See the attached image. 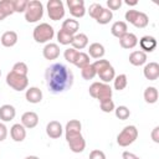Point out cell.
<instances>
[{
  "label": "cell",
  "instance_id": "22",
  "mask_svg": "<svg viewBox=\"0 0 159 159\" xmlns=\"http://www.w3.org/2000/svg\"><path fill=\"white\" fill-rule=\"evenodd\" d=\"M71 45H72V47L75 48V50H83V48H86L87 46H88V36L86 35V34H82V32H78V34H76L75 36H73V40H72V42H71Z\"/></svg>",
  "mask_w": 159,
  "mask_h": 159
},
{
  "label": "cell",
  "instance_id": "28",
  "mask_svg": "<svg viewBox=\"0 0 159 159\" xmlns=\"http://www.w3.org/2000/svg\"><path fill=\"white\" fill-rule=\"evenodd\" d=\"M81 129H82L81 122H80L78 119H71L70 122L66 123V127H65V135L81 133Z\"/></svg>",
  "mask_w": 159,
  "mask_h": 159
},
{
  "label": "cell",
  "instance_id": "43",
  "mask_svg": "<svg viewBox=\"0 0 159 159\" xmlns=\"http://www.w3.org/2000/svg\"><path fill=\"white\" fill-rule=\"evenodd\" d=\"M89 159H107L104 152L99 150V149H93L89 153Z\"/></svg>",
  "mask_w": 159,
  "mask_h": 159
},
{
  "label": "cell",
  "instance_id": "39",
  "mask_svg": "<svg viewBox=\"0 0 159 159\" xmlns=\"http://www.w3.org/2000/svg\"><path fill=\"white\" fill-rule=\"evenodd\" d=\"M77 53H78L77 50H75L73 47H68V48L65 50V52H63V57H65V60H66L68 63H72V65H73V61H75Z\"/></svg>",
  "mask_w": 159,
  "mask_h": 159
},
{
  "label": "cell",
  "instance_id": "30",
  "mask_svg": "<svg viewBox=\"0 0 159 159\" xmlns=\"http://www.w3.org/2000/svg\"><path fill=\"white\" fill-rule=\"evenodd\" d=\"M127 84H128V77L124 73L116 76L113 80V86H114V89L117 91H123L127 87Z\"/></svg>",
  "mask_w": 159,
  "mask_h": 159
},
{
  "label": "cell",
  "instance_id": "25",
  "mask_svg": "<svg viewBox=\"0 0 159 159\" xmlns=\"http://www.w3.org/2000/svg\"><path fill=\"white\" fill-rule=\"evenodd\" d=\"M111 32H112V35L114 37L120 39L124 34L128 32V25H127V22L125 21H116L112 25V27H111Z\"/></svg>",
  "mask_w": 159,
  "mask_h": 159
},
{
  "label": "cell",
  "instance_id": "29",
  "mask_svg": "<svg viewBox=\"0 0 159 159\" xmlns=\"http://www.w3.org/2000/svg\"><path fill=\"white\" fill-rule=\"evenodd\" d=\"M89 63H91V61H89L88 53L82 52V51H78V53H77V56H76V58H75V61H73V65H75L76 67H78L80 70H82L84 66H87V65H89Z\"/></svg>",
  "mask_w": 159,
  "mask_h": 159
},
{
  "label": "cell",
  "instance_id": "31",
  "mask_svg": "<svg viewBox=\"0 0 159 159\" xmlns=\"http://www.w3.org/2000/svg\"><path fill=\"white\" fill-rule=\"evenodd\" d=\"M0 12L7 17L10 15H12L15 11H14V4H12V0H1L0 1Z\"/></svg>",
  "mask_w": 159,
  "mask_h": 159
},
{
  "label": "cell",
  "instance_id": "9",
  "mask_svg": "<svg viewBox=\"0 0 159 159\" xmlns=\"http://www.w3.org/2000/svg\"><path fill=\"white\" fill-rule=\"evenodd\" d=\"M66 142L70 147V149L73 153H82L86 148V140L82 135V133H76V134H68L65 135Z\"/></svg>",
  "mask_w": 159,
  "mask_h": 159
},
{
  "label": "cell",
  "instance_id": "21",
  "mask_svg": "<svg viewBox=\"0 0 159 159\" xmlns=\"http://www.w3.org/2000/svg\"><path fill=\"white\" fill-rule=\"evenodd\" d=\"M17 40H19V37H17V34L15 31H6L0 37V42H1V45L4 47H12V46H15L17 43Z\"/></svg>",
  "mask_w": 159,
  "mask_h": 159
},
{
  "label": "cell",
  "instance_id": "14",
  "mask_svg": "<svg viewBox=\"0 0 159 159\" xmlns=\"http://www.w3.org/2000/svg\"><path fill=\"white\" fill-rule=\"evenodd\" d=\"M138 42H139V46H140V48H142L140 51H143L144 53H147V52H153V51L155 50L157 45H158L157 39L153 37V36H149V35L143 36Z\"/></svg>",
  "mask_w": 159,
  "mask_h": 159
},
{
  "label": "cell",
  "instance_id": "3",
  "mask_svg": "<svg viewBox=\"0 0 159 159\" xmlns=\"http://www.w3.org/2000/svg\"><path fill=\"white\" fill-rule=\"evenodd\" d=\"M88 92H89L91 97L98 99L99 102L112 98V94H113V91H112L111 86L108 83H103V82H93L89 86Z\"/></svg>",
  "mask_w": 159,
  "mask_h": 159
},
{
  "label": "cell",
  "instance_id": "49",
  "mask_svg": "<svg viewBox=\"0 0 159 159\" xmlns=\"http://www.w3.org/2000/svg\"><path fill=\"white\" fill-rule=\"evenodd\" d=\"M0 76H1V70H0Z\"/></svg>",
  "mask_w": 159,
  "mask_h": 159
},
{
  "label": "cell",
  "instance_id": "16",
  "mask_svg": "<svg viewBox=\"0 0 159 159\" xmlns=\"http://www.w3.org/2000/svg\"><path fill=\"white\" fill-rule=\"evenodd\" d=\"M119 45L125 50H132L138 45V37L133 32H127L119 39Z\"/></svg>",
  "mask_w": 159,
  "mask_h": 159
},
{
  "label": "cell",
  "instance_id": "13",
  "mask_svg": "<svg viewBox=\"0 0 159 159\" xmlns=\"http://www.w3.org/2000/svg\"><path fill=\"white\" fill-rule=\"evenodd\" d=\"M63 133V128H62V124L58 122V120H51L47 123L46 125V134L52 138V139H57L62 135Z\"/></svg>",
  "mask_w": 159,
  "mask_h": 159
},
{
  "label": "cell",
  "instance_id": "40",
  "mask_svg": "<svg viewBox=\"0 0 159 159\" xmlns=\"http://www.w3.org/2000/svg\"><path fill=\"white\" fill-rule=\"evenodd\" d=\"M14 4V11L15 12H25L29 0H12Z\"/></svg>",
  "mask_w": 159,
  "mask_h": 159
},
{
  "label": "cell",
  "instance_id": "34",
  "mask_svg": "<svg viewBox=\"0 0 159 159\" xmlns=\"http://www.w3.org/2000/svg\"><path fill=\"white\" fill-rule=\"evenodd\" d=\"M114 114H116V117H117L118 119L125 120V119L129 118L130 111H129V108L125 107V106H118L117 108H114Z\"/></svg>",
  "mask_w": 159,
  "mask_h": 159
},
{
  "label": "cell",
  "instance_id": "23",
  "mask_svg": "<svg viewBox=\"0 0 159 159\" xmlns=\"http://www.w3.org/2000/svg\"><path fill=\"white\" fill-rule=\"evenodd\" d=\"M147 53H144L143 51L138 50V51H133L130 55H129V63L133 65V66H143L147 63Z\"/></svg>",
  "mask_w": 159,
  "mask_h": 159
},
{
  "label": "cell",
  "instance_id": "18",
  "mask_svg": "<svg viewBox=\"0 0 159 159\" xmlns=\"http://www.w3.org/2000/svg\"><path fill=\"white\" fill-rule=\"evenodd\" d=\"M25 98L29 103L36 104L42 101V91L39 87H30L25 92Z\"/></svg>",
  "mask_w": 159,
  "mask_h": 159
},
{
  "label": "cell",
  "instance_id": "42",
  "mask_svg": "<svg viewBox=\"0 0 159 159\" xmlns=\"http://www.w3.org/2000/svg\"><path fill=\"white\" fill-rule=\"evenodd\" d=\"M107 9L113 11V10H118L122 6V0H107Z\"/></svg>",
  "mask_w": 159,
  "mask_h": 159
},
{
  "label": "cell",
  "instance_id": "33",
  "mask_svg": "<svg viewBox=\"0 0 159 159\" xmlns=\"http://www.w3.org/2000/svg\"><path fill=\"white\" fill-rule=\"evenodd\" d=\"M81 76H82V78H83V80H86V81L93 80V78L97 76V72H96V70H94L93 65H92V63H89V65L84 66V67L81 70Z\"/></svg>",
  "mask_w": 159,
  "mask_h": 159
},
{
  "label": "cell",
  "instance_id": "11",
  "mask_svg": "<svg viewBox=\"0 0 159 159\" xmlns=\"http://www.w3.org/2000/svg\"><path fill=\"white\" fill-rule=\"evenodd\" d=\"M21 124L26 128V129H32L35 128L37 124H39V116L36 112H32V111H29V112H25L22 116H21Z\"/></svg>",
  "mask_w": 159,
  "mask_h": 159
},
{
  "label": "cell",
  "instance_id": "41",
  "mask_svg": "<svg viewBox=\"0 0 159 159\" xmlns=\"http://www.w3.org/2000/svg\"><path fill=\"white\" fill-rule=\"evenodd\" d=\"M92 65H93V67H94V70H96V72H97V73H98V72H101L102 70L107 68L108 66H111L109 61H107V60H103V58L96 60V61H94Z\"/></svg>",
  "mask_w": 159,
  "mask_h": 159
},
{
  "label": "cell",
  "instance_id": "5",
  "mask_svg": "<svg viewBox=\"0 0 159 159\" xmlns=\"http://www.w3.org/2000/svg\"><path fill=\"white\" fill-rule=\"evenodd\" d=\"M138 138V129L135 125H127L124 127L120 133L117 135V144L119 147H128L133 144Z\"/></svg>",
  "mask_w": 159,
  "mask_h": 159
},
{
  "label": "cell",
  "instance_id": "12",
  "mask_svg": "<svg viewBox=\"0 0 159 159\" xmlns=\"http://www.w3.org/2000/svg\"><path fill=\"white\" fill-rule=\"evenodd\" d=\"M143 75L149 81L158 80V77H159V65L157 62H154V61L145 63V66L143 68Z\"/></svg>",
  "mask_w": 159,
  "mask_h": 159
},
{
  "label": "cell",
  "instance_id": "32",
  "mask_svg": "<svg viewBox=\"0 0 159 159\" xmlns=\"http://www.w3.org/2000/svg\"><path fill=\"white\" fill-rule=\"evenodd\" d=\"M112 19H113V12H112L111 10H108L107 7H103L102 11H101V14H99L98 17L96 19V21H97L98 24H101V25H106V24H108Z\"/></svg>",
  "mask_w": 159,
  "mask_h": 159
},
{
  "label": "cell",
  "instance_id": "26",
  "mask_svg": "<svg viewBox=\"0 0 159 159\" xmlns=\"http://www.w3.org/2000/svg\"><path fill=\"white\" fill-rule=\"evenodd\" d=\"M143 97H144V101L149 104H154L158 102V98H159V93H158V89L154 87V86H150V87H147L144 89V93H143Z\"/></svg>",
  "mask_w": 159,
  "mask_h": 159
},
{
  "label": "cell",
  "instance_id": "2",
  "mask_svg": "<svg viewBox=\"0 0 159 159\" xmlns=\"http://www.w3.org/2000/svg\"><path fill=\"white\" fill-rule=\"evenodd\" d=\"M55 36L53 27L47 22H41L36 25V27L32 31V37L37 43H47L50 40H52Z\"/></svg>",
  "mask_w": 159,
  "mask_h": 159
},
{
  "label": "cell",
  "instance_id": "48",
  "mask_svg": "<svg viewBox=\"0 0 159 159\" xmlns=\"http://www.w3.org/2000/svg\"><path fill=\"white\" fill-rule=\"evenodd\" d=\"M25 159H40L39 157H36V155H27Z\"/></svg>",
  "mask_w": 159,
  "mask_h": 159
},
{
  "label": "cell",
  "instance_id": "35",
  "mask_svg": "<svg viewBox=\"0 0 159 159\" xmlns=\"http://www.w3.org/2000/svg\"><path fill=\"white\" fill-rule=\"evenodd\" d=\"M11 71L12 72H15V73H17V75H21V76H27V73H29V67H27V65L25 63V62H16L14 66H12V68H11Z\"/></svg>",
  "mask_w": 159,
  "mask_h": 159
},
{
  "label": "cell",
  "instance_id": "38",
  "mask_svg": "<svg viewBox=\"0 0 159 159\" xmlns=\"http://www.w3.org/2000/svg\"><path fill=\"white\" fill-rule=\"evenodd\" d=\"M102 9H103V6H102L101 4H98V2H93V4H91V5H89L88 14H89V16H91L92 19H94V20H96V19L98 17V15L101 14Z\"/></svg>",
  "mask_w": 159,
  "mask_h": 159
},
{
  "label": "cell",
  "instance_id": "20",
  "mask_svg": "<svg viewBox=\"0 0 159 159\" xmlns=\"http://www.w3.org/2000/svg\"><path fill=\"white\" fill-rule=\"evenodd\" d=\"M16 116V109L11 104H2L0 107V119L2 122H10L15 118Z\"/></svg>",
  "mask_w": 159,
  "mask_h": 159
},
{
  "label": "cell",
  "instance_id": "44",
  "mask_svg": "<svg viewBox=\"0 0 159 159\" xmlns=\"http://www.w3.org/2000/svg\"><path fill=\"white\" fill-rule=\"evenodd\" d=\"M7 137V128L4 123L0 122V142H4Z\"/></svg>",
  "mask_w": 159,
  "mask_h": 159
},
{
  "label": "cell",
  "instance_id": "6",
  "mask_svg": "<svg viewBox=\"0 0 159 159\" xmlns=\"http://www.w3.org/2000/svg\"><path fill=\"white\" fill-rule=\"evenodd\" d=\"M127 22L132 24L133 26L138 27V29H144L148 26L149 24V17L145 12H142V11H138V10H134V9H130V10H127L125 15H124Z\"/></svg>",
  "mask_w": 159,
  "mask_h": 159
},
{
  "label": "cell",
  "instance_id": "47",
  "mask_svg": "<svg viewBox=\"0 0 159 159\" xmlns=\"http://www.w3.org/2000/svg\"><path fill=\"white\" fill-rule=\"evenodd\" d=\"M125 4H127L128 6H135V5L138 4V1H129V0H125Z\"/></svg>",
  "mask_w": 159,
  "mask_h": 159
},
{
  "label": "cell",
  "instance_id": "1",
  "mask_svg": "<svg viewBox=\"0 0 159 159\" xmlns=\"http://www.w3.org/2000/svg\"><path fill=\"white\" fill-rule=\"evenodd\" d=\"M73 72L63 63H52L45 71V81L51 93L58 94L68 91L73 84Z\"/></svg>",
  "mask_w": 159,
  "mask_h": 159
},
{
  "label": "cell",
  "instance_id": "24",
  "mask_svg": "<svg viewBox=\"0 0 159 159\" xmlns=\"http://www.w3.org/2000/svg\"><path fill=\"white\" fill-rule=\"evenodd\" d=\"M106 53V50H104V46L99 42H93L89 45L88 47V56H91L92 58H96V60H99L104 56Z\"/></svg>",
  "mask_w": 159,
  "mask_h": 159
},
{
  "label": "cell",
  "instance_id": "15",
  "mask_svg": "<svg viewBox=\"0 0 159 159\" xmlns=\"http://www.w3.org/2000/svg\"><path fill=\"white\" fill-rule=\"evenodd\" d=\"M42 55L46 60L48 61H52V60H56L60 56V46L57 43H53V42H48L45 45L43 50H42Z\"/></svg>",
  "mask_w": 159,
  "mask_h": 159
},
{
  "label": "cell",
  "instance_id": "27",
  "mask_svg": "<svg viewBox=\"0 0 159 159\" xmlns=\"http://www.w3.org/2000/svg\"><path fill=\"white\" fill-rule=\"evenodd\" d=\"M97 76L101 78V81H102L103 83H109L111 81L114 80V77H116V71H114L113 66L111 65V66H108L107 68H104V70H102L101 72H98Z\"/></svg>",
  "mask_w": 159,
  "mask_h": 159
},
{
  "label": "cell",
  "instance_id": "8",
  "mask_svg": "<svg viewBox=\"0 0 159 159\" xmlns=\"http://www.w3.org/2000/svg\"><path fill=\"white\" fill-rule=\"evenodd\" d=\"M46 9L48 17L53 21H58L65 16V6L61 0H48Z\"/></svg>",
  "mask_w": 159,
  "mask_h": 159
},
{
  "label": "cell",
  "instance_id": "45",
  "mask_svg": "<svg viewBox=\"0 0 159 159\" xmlns=\"http://www.w3.org/2000/svg\"><path fill=\"white\" fill-rule=\"evenodd\" d=\"M150 137H152V139H153L154 143H159V127L158 125L153 128V130L150 133Z\"/></svg>",
  "mask_w": 159,
  "mask_h": 159
},
{
  "label": "cell",
  "instance_id": "36",
  "mask_svg": "<svg viewBox=\"0 0 159 159\" xmlns=\"http://www.w3.org/2000/svg\"><path fill=\"white\" fill-rule=\"evenodd\" d=\"M72 40H73V36L68 35L63 30H60L57 32V41H58L60 45H71Z\"/></svg>",
  "mask_w": 159,
  "mask_h": 159
},
{
  "label": "cell",
  "instance_id": "46",
  "mask_svg": "<svg viewBox=\"0 0 159 159\" xmlns=\"http://www.w3.org/2000/svg\"><path fill=\"white\" fill-rule=\"evenodd\" d=\"M122 159H140L138 155H135L134 153H130V152H123L122 153Z\"/></svg>",
  "mask_w": 159,
  "mask_h": 159
},
{
  "label": "cell",
  "instance_id": "10",
  "mask_svg": "<svg viewBox=\"0 0 159 159\" xmlns=\"http://www.w3.org/2000/svg\"><path fill=\"white\" fill-rule=\"evenodd\" d=\"M68 9H70V14L75 17V19H80L86 15V7H84V1L83 0H67L66 1Z\"/></svg>",
  "mask_w": 159,
  "mask_h": 159
},
{
  "label": "cell",
  "instance_id": "19",
  "mask_svg": "<svg viewBox=\"0 0 159 159\" xmlns=\"http://www.w3.org/2000/svg\"><path fill=\"white\" fill-rule=\"evenodd\" d=\"M61 30H63L65 32H67V34L71 35V36H75L76 34H78L80 22H78L77 20H75V19H66V20L62 22Z\"/></svg>",
  "mask_w": 159,
  "mask_h": 159
},
{
  "label": "cell",
  "instance_id": "17",
  "mask_svg": "<svg viewBox=\"0 0 159 159\" xmlns=\"http://www.w3.org/2000/svg\"><path fill=\"white\" fill-rule=\"evenodd\" d=\"M10 135L14 142H17V143L24 142L26 138V128L21 123H15L10 128Z\"/></svg>",
  "mask_w": 159,
  "mask_h": 159
},
{
  "label": "cell",
  "instance_id": "37",
  "mask_svg": "<svg viewBox=\"0 0 159 159\" xmlns=\"http://www.w3.org/2000/svg\"><path fill=\"white\" fill-rule=\"evenodd\" d=\"M99 107H101V111L104 112V113H111L114 111L116 106H114V102L112 101V98L109 99H104L102 102H99Z\"/></svg>",
  "mask_w": 159,
  "mask_h": 159
},
{
  "label": "cell",
  "instance_id": "4",
  "mask_svg": "<svg viewBox=\"0 0 159 159\" xmlns=\"http://www.w3.org/2000/svg\"><path fill=\"white\" fill-rule=\"evenodd\" d=\"M25 20L30 24L37 22L43 16V5L39 0H30L25 10Z\"/></svg>",
  "mask_w": 159,
  "mask_h": 159
},
{
  "label": "cell",
  "instance_id": "7",
  "mask_svg": "<svg viewBox=\"0 0 159 159\" xmlns=\"http://www.w3.org/2000/svg\"><path fill=\"white\" fill-rule=\"evenodd\" d=\"M6 83H7V86L11 87L14 91L21 92V91H24V89H27L29 78H27V76H21V75H17V73L10 71V72L6 75Z\"/></svg>",
  "mask_w": 159,
  "mask_h": 159
}]
</instances>
